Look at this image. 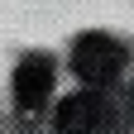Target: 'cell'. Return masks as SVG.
<instances>
[{"label": "cell", "instance_id": "7a4b0ae2", "mask_svg": "<svg viewBox=\"0 0 134 134\" xmlns=\"http://www.w3.org/2000/svg\"><path fill=\"white\" fill-rule=\"evenodd\" d=\"M105 125H110V100L100 91L67 96L58 105V134H100Z\"/></svg>", "mask_w": 134, "mask_h": 134}, {"label": "cell", "instance_id": "3957f363", "mask_svg": "<svg viewBox=\"0 0 134 134\" xmlns=\"http://www.w3.org/2000/svg\"><path fill=\"white\" fill-rule=\"evenodd\" d=\"M48 91H53V62L48 58H24L19 72H14V100H19V110H38Z\"/></svg>", "mask_w": 134, "mask_h": 134}, {"label": "cell", "instance_id": "6da1fadb", "mask_svg": "<svg viewBox=\"0 0 134 134\" xmlns=\"http://www.w3.org/2000/svg\"><path fill=\"white\" fill-rule=\"evenodd\" d=\"M125 62H129V53L115 38H105V34H86V38L77 43V53H72V67H77V77L86 81V86H110V81H120Z\"/></svg>", "mask_w": 134, "mask_h": 134}]
</instances>
